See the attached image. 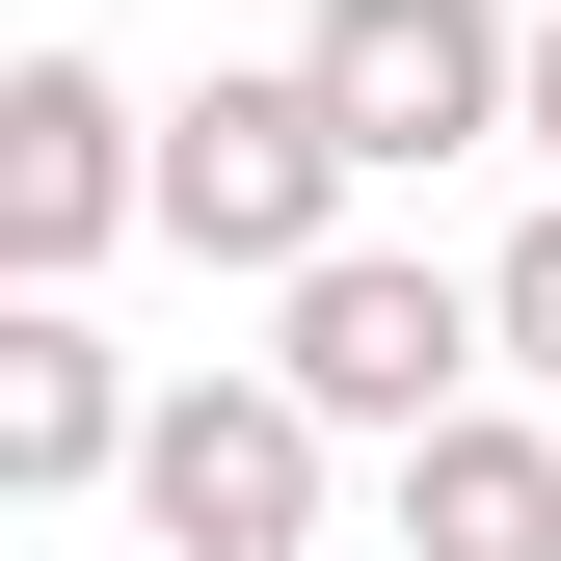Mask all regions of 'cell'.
I'll return each instance as SVG.
<instances>
[{
    "mask_svg": "<svg viewBox=\"0 0 561 561\" xmlns=\"http://www.w3.org/2000/svg\"><path fill=\"white\" fill-rule=\"evenodd\" d=\"M295 81H321V134L375 187H428V161H481V134H535V27L508 0H321Z\"/></svg>",
    "mask_w": 561,
    "mask_h": 561,
    "instance_id": "6da1fadb",
    "label": "cell"
},
{
    "mask_svg": "<svg viewBox=\"0 0 561 561\" xmlns=\"http://www.w3.org/2000/svg\"><path fill=\"white\" fill-rule=\"evenodd\" d=\"M347 187H375V161L321 134V81H187V107H161V241H187V267L321 295V267H347Z\"/></svg>",
    "mask_w": 561,
    "mask_h": 561,
    "instance_id": "7a4b0ae2",
    "label": "cell"
},
{
    "mask_svg": "<svg viewBox=\"0 0 561 561\" xmlns=\"http://www.w3.org/2000/svg\"><path fill=\"white\" fill-rule=\"evenodd\" d=\"M134 215H161V107L107 54H0V295H81Z\"/></svg>",
    "mask_w": 561,
    "mask_h": 561,
    "instance_id": "3957f363",
    "label": "cell"
},
{
    "mask_svg": "<svg viewBox=\"0 0 561 561\" xmlns=\"http://www.w3.org/2000/svg\"><path fill=\"white\" fill-rule=\"evenodd\" d=\"M267 375H295L321 428H401V455H428L455 401H481V295H455V267H401V241H347L321 295H267Z\"/></svg>",
    "mask_w": 561,
    "mask_h": 561,
    "instance_id": "277c9868",
    "label": "cell"
},
{
    "mask_svg": "<svg viewBox=\"0 0 561 561\" xmlns=\"http://www.w3.org/2000/svg\"><path fill=\"white\" fill-rule=\"evenodd\" d=\"M134 535H161V561H295V535H321V401H295V375H161Z\"/></svg>",
    "mask_w": 561,
    "mask_h": 561,
    "instance_id": "5b68a950",
    "label": "cell"
},
{
    "mask_svg": "<svg viewBox=\"0 0 561 561\" xmlns=\"http://www.w3.org/2000/svg\"><path fill=\"white\" fill-rule=\"evenodd\" d=\"M134 428H161V401L107 375V321H81V295H0V508H81V481H134Z\"/></svg>",
    "mask_w": 561,
    "mask_h": 561,
    "instance_id": "8992f818",
    "label": "cell"
},
{
    "mask_svg": "<svg viewBox=\"0 0 561 561\" xmlns=\"http://www.w3.org/2000/svg\"><path fill=\"white\" fill-rule=\"evenodd\" d=\"M401 561H561V428L455 401V428L401 455Z\"/></svg>",
    "mask_w": 561,
    "mask_h": 561,
    "instance_id": "52a82bcc",
    "label": "cell"
},
{
    "mask_svg": "<svg viewBox=\"0 0 561 561\" xmlns=\"http://www.w3.org/2000/svg\"><path fill=\"white\" fill-rule=\"evenodd\" d=\"M481 347H508V375H561V215H535L508 267H481Z\"/></svg>",
    "mask_w": 561,
    "mask_h": 561,
    "instance_id": "ba28073f",
    "label": "cell"
},
{
    "mask_svg": "<svg viewBox=\"0 0 561 561\" xmlns=\"http://www.w3.org/2000/svg\"><path fill=\"white\" fill-rule=\"evenodd\" d=\"M535 161H561V0H535Z\"/></svg>",
    "mask_w": 561,
    "mask_h": 561,
    "instance_id": "9c48e42d",
    "label": "cell"
}]
</instances>
